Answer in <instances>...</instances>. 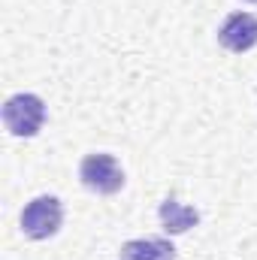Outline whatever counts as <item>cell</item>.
<instances>
[{"label": "cell", "instance_id": "6da1fadb", "mask_svg": "<svg viewBox=\"0 0 257 260\" xmlns=\"http://www.w3.org/2000/svg\"><path fill=\"white\" fill-rule=\"evenodd\" d=\"M79 179L88 191L94 194H118L124 188V170L118 167V160L106 151H97V154H85V160L79 164Z\"/></svg>", "mask_w": 257, "mask_h": 260}, {"label": "cell", "instance_id": "7a4b0ae2", "mask_svg": "<svg viewBox=\"0 0 257 260\" xmlns=\"http://www.w3.org/2000/svg\"><path fill=\"white\" fill-rule=\"evenodd\" d=\"M46 121V103L37 94H15L3 106V124L12 136H37Z\"/></svg>", "mask_w": 257, "mask_h": 260}, {"label": "cell", "instance_id": "3957f363", "mask_svg": "<svg viewBox=\"0 0 257 260\" xmlns=\"http://www.w3.org/2000/svg\"><path fill=\"white\" fill-rule=\"evenodd\" d=\"M61 221H64V206H61L58 197H37L21 212V230H24V236L37 239V242L52 239L61 230Z\"/></svg>", "mask_w": 257, "mask_h": 260}, {"label": "cell", "instance_id": "277c9868", "mask_svg": "<svg viewBox=\"0 0 257 260\" xmlns=\"http://www.w3.org/2000/svg\"><path fill=\"white\" fill-rule=\"evenodd\" d=\"M218 43L227 49V52H248L257 46V18L251 12H233L224 18L221 30H218Z\"/></svg>", "mask_w": 257, "mask_h": 260}, {"label": "cell", "instance_id": "5b68a950", "mask_svg": "<svg viewBox=\"0 0 257 260\" xmlns=\"http://www.w3.org/2000/svg\"><path fill=\"white\" fill-rule=\"evenodd\" d=\"M118 260H176V248L170 239H160V236L133 239L121 248Z\"/></svg>", "mask_w": 257, "mask_h": 260}, {"label": "cell", "instance_id": "8992f818", "mask_svg": "<svg viewBox=\"0 0 257 260\" xmlns=\"http://www.w3.org/2000/svg\"><path fill=\"white\" fill-rule=\"evenodd\" d=\"M160 224H164V230L173 233V236H176V233H188L191 227L200 224V212H197L194 206H185V203L167 197V200L160 203Z\"/></svg>", "mask_w": 257, "mask_h": 260}, {"label": "cell", "instance_id": "52a82bcc", "mask_svg": "<svg viewBox=\"0 0 257 260\" xmlns=\"http://www.w3.org/2000/svg\"><path fill=\"white\" fill-rule=\"evenodd\" d=\"M251 3H254V0H251Z\"/></svg>", "mask_w": 257, "mask_h": 260}]
</instances>
